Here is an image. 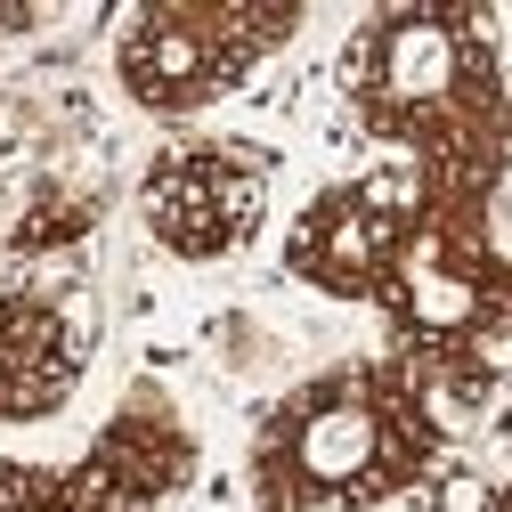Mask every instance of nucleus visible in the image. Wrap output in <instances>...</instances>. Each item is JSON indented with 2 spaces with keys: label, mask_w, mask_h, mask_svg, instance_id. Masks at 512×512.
Instances as JSON below:
<instances>
[{
  "label": "nucleus",
  "mask_w": 512,
  "mask_h": 512,
  "mask_svg": "<svg viewBox=\"0 0 512 512\" xmlns=\"http://www.w3.org/2000/svg\"><path fill=\"white\" fill-rule=\"evenodd\" d=\"M342 98L358 131L399 147L423 204L496 212L512 171L504 139V49L496 17L464 0H407L374 9L342 49Z\"/></svg>",
  "instance_id": "1"
},
{
  "label": "nucleus",
  "mask_w": 512,
  "mask_h": 512,
  "mask_svg": "<svg viewBox=\"0 0 512 512\" xmlns=\"http://www.w3.org/2000/svg\"><path fill=\"white\" fill-rule=\"evenodd\" d=\"M447 447L439 391L407 358H342L252 423L244 488L261 512H374L431 480Z\"/></svg>",
  "instance_id": "2"
},
{
  "label": "nucleus",
  "mask_w": 512,
  "mask_h": 512,
  "mask_svg": "<svg viewBox=\"0 0 512 512\" xmlns=\"http://www.w3.org/2000/svg\"><path fill=\"white\" fill-rule=\"evenodd\" d=\"M374 309L391 317V358H407L431 391L488 399V350L512 342V252H496L488 212L415 196V228Z\"/></svg>",
  "instance_id": "3"
},
{
  "label": "nucleus",
  "mask_w": 512,
  "mask_h": 512,
  "mask_svg": "<svg viewBox=\"0 0 512 512\" xmlns=\"http://www.w3.org/2000/svg\"><path fill=\"white\" fill-rule=\"evenodd\" d=\"M293 0H139L114 17V82L139 114L187 122L244 90L301 33Z\"/></svg>",
  "instance_id": "4"
},
{
  "label": "nucleus",
  "mask_w": 512,
  "mask_h": 512,
  "mask_svg": "<svg viewBox=\"0 0 512 512\" xmlns=\"http://www.w3.org/2000/svg\"><path fill=\"white\" fill-rule=\"evenodd\" d=\"M196 423L163 382H131L74 464H0V512H163L196 480Z\"/></svg>",
  "instance_id": "5"
},
{
  "label": "nucleus",
  "mask_w": 512,
  "mask_h": 512,
  "mask_svg": "<svg viewBox=\"0 0 512 512\" xmlns=\"http://www.w3.org/2000/svg\"><path fill=\"white\" fill-rule=\"evenodd\" d=\"M269 187H277V155L261 139L187 131V139H171V147L147 155V171H139V220L187 269L236 261V252L269 228Z\"/></svg>",
  "instance_id": "6"
},
{
  "label": "nucleus",
  "mask_w": 512,
  "mask_h": 512,
  "mask_svg": "<svg viewBox=\"0 0 512 512\" xmlns=\"http://www.w3.org/2000/svg\"><path fill=\"white\" fill-rule=\"evenodd\" d=\"M407 228H415V179L407 171L334 179V187H317V196L301 204V220L285 228V277H301L326 301L374 309Z\"/></svg>",
  "instance_id": "7"
},
{
  "label": "nucleus",
  "mask_w": 512,
  "mask_h": 512,
  "mask_svg": "<svg viewBox=\"0 0 512 512\" xmlns=\"http://www.w3.org/2000/svg\"><path fill=\"white\" fill-rule=\"evenodd\" d=\"M90 309L66 285H0V431H33L74 407L90 374Z\"/></svg>",
  "instance_id": "8"
},
{
  "label": "nucleus",
  "mask_w": 512,
  "mask_h": 512,
  "mask_svg": "<svg viewBox=\"0 0 512 512\" xmlns=\"http://www.w3.org/2000/svg\"><path fill=\"white\" fill-rule=\"evenodd\" d=\"M41 25V9H0V41H9V33H33Z\"/></svg>",
  "instance_id": "9"
},
{
  "label": "nucleus",
  "mask_w": 512,
  "mask_h": 512,
  "mask_svg": "<svg viewBox=\"0 0 512 512\" xmlns=\"http://www.w3.org/2000/svg\"><path fill=\"white\" fill-rule=\"evenodd\" d=\"M480 512H512V488H496V496H488V504H480Z\"/></svg>",
  "instance_id": "10"
},
{
  "label": "nucleus",
  "mask_w": 512,
  "mask_h": 512,
  "mask_svg": "<svg viewBox=\"0 0 512 512\" xmlns=\"http://www.w3.org/2000/svg\"><path fill=\"white\" fill-rule=\"evenodd\" d=\"M504 139H512V74H504Z\"/></svg>",
  "instance_id": "11"
}]
</instances>
